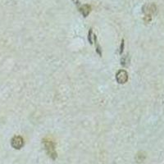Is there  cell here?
Returning a JSON list of instances; mask_svg holds the SVG:
<instances>
[{
	"mask_svg": "<svg viewBox=\"0 0 164 164\" xmlns=\"http://www.w3.org/2000/svg\"><path fill=\"white\" fill-rule=\"evenodd\" d=\"M43 143H44V146H45V149L46 151L47 154L49 155V157H51L52 159L55 160L58 157L55 149V144L49 139H44Z\"/></svg>",
	"mask_w": 164,
	"mask_h": 164,
	"instance_id": "obj_1",
	"label": "cell"
},
{
	"mask_svg": "<svg viewBox=\"0 0 164 164\" xmlns=\"http://www.w3.org/2000/svg\"><path fill=\"white\" fill-rule=\"evenodd\" d=\"M11 145L15 149H21L24 146V140L22 136H14L11 140Z\"/></svg>",
	"mask_w": 164,
	"mask_h": 164,
	"instance_id": "obj_2",
	"label": "cell"
},
{
	"mask_svg": "<svg viewBox=\"0 0 164 164\" xmlns=\"http://www.w3.org/2000/svg\"><path fill=\"white\" fill-rule=\"evenodd\" d=\"M116 80L118 84H125L128 80V73L125 70H120L116 74Z\"/></svg>",
	"mask_w": 164,
	"mask_h": 164,
	"instance_id": "obj_3",
	"label": "cell"
},
{
	"mask_svg": "<svg viewBox=\"0 0 164 164\" xmlns=\"http://www.w3.org/2000/svg\"><path fill=\"white\" fill-rule=\"evenodd\" d=\"M80 11L81 12L82 15L84 16V17H86L87 16L89 15V12H90V7L87 4L83 5V6L80 8Z\"/></svg>",
	"mask_w": 164,
	"mask_h": 164,
	"instance_id": "obj_4",
	"label": "cell"
},
{
	"mask_svg": "<svg viewBox=\"0 0 164 164\" xmlns=\"http://www.w3.org/2000/svg\"><path fill=\"white\" fill-rule=\"evenodd\" d=\"M92 34H93V31H92V29H90V30H89V36H88V40H89V42L90 43L91 45L93 44V40H92V37H93V36H92ZM93 36H94V35H93Z\"/></svg>",
	"mask_w": 164,
	"mask_h": 164,
	"instance_id": "obj_5",
	"label": "cell"
},
{
	"mask_svg": "<svg viewBox=\"0 0 164 164\" xmlns=\"http://www.w3.org/2000/svg\"><path fill=\"white\" fill-rule=\"evenodd\" d=\"M123 48H124V40L122 41V45H121V50H120V53L122 54V51H123Z\"/></svg>",
	"mask_w": 164,
	"mask_h": 164,
	"instance_id": "obj_6",
	"label": "cell"
}]
</instances>
